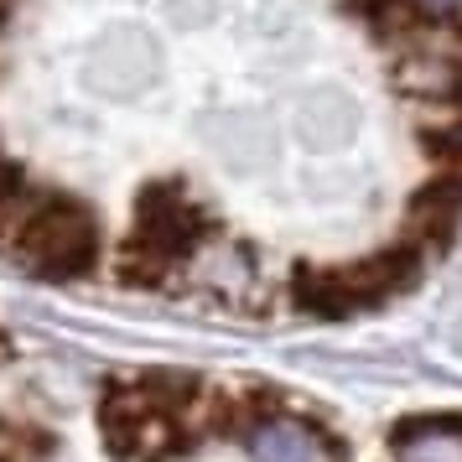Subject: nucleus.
<instances>
[{"label": "nucleus", "instance_id": "f257e3e1", "mask_svg": "<svg viewBox=\"0 0 462 462\" xmlns=\"http://www.w3.org/2000/svg\"><path fill=\"white\" fill-rule=\"evenodd\" d=\"M94 250H99V229L94 213L73 198H47L37 192V203L26 213L22 234L11 239V260L37 281H79L94 271Z\"/></svg>", "mask_w": 462, "mask_h": 462}, {"label": "nucleus", "instance_id": "f03ea898", "mask_svg": "<svg viewBox=\"0 0 462 462\" xmlns=\"http://www.w3.org/2000/svg\"><path fill=\"white\" fill-rule=\"evenodd\" d=\"M462 224V167H441L405 208V239L441 250Z\"/></svg>", "mask_w": 462, "mask_h": 462}, {"label": "nucleus", "instance_id": "7ed1b4c3", "mask_svg": "<svg viewBox=\"0 0 462 462\" xmlns=\"http://www.w3.org/2000/svg\"><path fill=\"white\" fill-rule=\"evenodd\" d=\"M245 452H250V462H333L322 437L296 416L254 420L250 431H245Z\"/></svg>", "mask_w": 462, "mask_h": 462}, {"label": "nucleus", "instance_id": "20e7f679", "mask_svg": "<svg viewBox=\"0 0 462 462\" xmlns=\"http://www.w3.org/2000/svg\"><path fill=\"white\" fill-rule=\"evenodd\" d=\"M395 462H462L457 420H416L395 437Z\"/></svg>", "mask_w": 462, "mask_h": 462}, {"label": "nucleus", "instance_id": "39448f33", "mask_svg": "<svg viewBox=\"0 0 462 462\" xmlns=\"http://www.w3.org/2000/svg\"><path fill=\"white\" fill-rule=\"evenodd\" d=\"M47 457V437L32 431L26 420H5L0 416V462H42Z\"/></svg>", "mask_w": 462, "mask_h": 462}, {"label": "nucleus", "instance_id": "423d86ee", "mask_svg": "<svg viewBox=\"0 0 462 462\" xmlns=\"http://www.w3.org/2000/svg\"><path fill=\"white\" fill-rule=\"evenodd\" d=\"M405 11L420 26H452L462 16V0H405Z\"/></svg>", "mask_w": 462, "mask_h": 462}]
</instances>
